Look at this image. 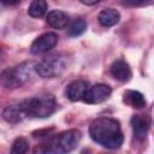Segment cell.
<instances>
[{
  "instance_id": "1",
  "label": "cell",
  "mask_w": 154,
  "mask_h": 154,
  "mask_svg": "<svg viewBox=\"0 0 154 154\" xmlns=\"http://www.w3.org/2000/svg\"><path fill=\"white\" fill-rule=\"evenodd\" d=\"M89 135L94 142L108 149H118L124 141L118 120L109 117L94 119L89 126Z\"/></svg>"
},
{
  "instance_id": "2",
  "label": "cell",
  "mask_w": 154,
  "mask_h": 154,
  "mask_svg": "<svg viewBox=\"0 0 154 154\" xmlns=\"http://www.w3.org/2000/svg\"><path fill=\"white\" fill-rule=\"evenodd\" d=\"M82 138V134L77 129H70L63 131L53 137H51L47 142L42 143L41 147L36 148L35 152L41 153H52V154H63L73 150Z\"/></svg>"
},
{
  "instance_id": "3",
  "label": "cell",
  "mask_w": 154,
  "mask_h": 154,
  "mask_svg": "<svg viewBox=\"0 0 154 154\" xmlns=\"http://www.w3.org/2000/svg\"><path fill=\"white\" fill-rule=\"evenodd\" d=\"M25 117L47 118L57 109V101L52 94H41L20 101Z\"/></svg>"
},
{
  "instance_id": "4",
  "label": "cell",
  "mask_w": 154,
  "mask_h": 154,
  "mask_svg": "<svg viewBox=\"0 0 154 154\" xmlns=\"http://www.w3.org/2000/svg\"><path fill=\"white\" fill-rule=\"evenodd\" d=\"M35 65L32 61L22 63L14 67H8L1 73V85L7 89H16L24 85L32 77L35 70Z\"/></svg>"
},
{
  "instance_id": "5",
  "label": "cell",
  "mask_w": 154,
  "mask_h": 154,
  "mask_svg": "<svg viewBox=\"0 0 154 154\" xmlns=\"http://www.w3.org/2000/svg\"><path fill=\"white\" fill-rule=\"evenodd\" d=\"M69 58L64 54H53L38 61L35 65V70L42 78H54L69 67Z\"/></svg>"
},
{
  "instance_id": "6",
  "label": "cell",
  "mask_w": 154,
  "mask_h": 154,
  "mask_svg": "<svg viewBox=\"0 0 154 154\" xmlns=\"http://www.w3.org/2000/svg\"><path fill=\"white\" fill-rule=\"evenodd\" d=\"M111 93H112V89L109 85L103 84V83H97V84H94L93 87L88 88V90L83 97V101L87 103H90V105L101 103L109 97Z\"/></svg>"
},
{
  "instance_id": "7",
  "label": "cell",
  "mask_w": 154,
  "mask_h": 154,
  "mask_svg": "<svg viewBox=\"0 0 154 154\" xmlns=\"http://www.w3.org/2000/svg\"><path fill=\"white\" fill-rule=\"evenodd\" d=\"M58 35L55 32H46L35 38L31 43L30 51L32 54H41L51 51L58 42Z\"/></svg>"
},
{
  "instance_id": "8",
  "label": "cell",
  "mask_w": 154,
  "mask_h": 154,
  "mask_svg": "<svg viewBox=\"0 0 154 154\" xmlns=\"http://www.w3.org/2000/svg\"><path fill=\"white\" fill-rule=\"evenodd\" d=\"M131 126L135 140L143 141L146 140L150 128V118L146 114H135L131 118Z\"/></svg>"
},
{
  "instance_id": "9",
  "label": "cell",
  "mask_w": 154,
  "mask_h": 154,
  "mask_svg": "<svg viewBox=\"0 0 154 154\" xmlns=\"http://www.w3.org/2000/svg\"><path fill=\"white\" fill-rule=\"evenodd\" d=\"M109 72L112 77L119 82H129L132 77L131 67L124 59H116L109 67Z\"/></svg>"
},
{
  "instance_id": "10",
  "label": "cell",
  "mask_w": 154,
  "mask_h": 154,
  "mask_svg": "<svg viewBox=\"0 0 154 154\" xmlns=\"http://www.w3.org/2000/svg\"><path fill=\"white\" fill-rule=\"evenodd\" d=\"M88 82L83 81V79H76V81H72L71 83H69L66 85V89H65V96L72 101V102H76V101H79V100H83L87 90H88Z\"/></svg>"
},
{
  "instance_id": "11",
  "label": "cell",
  "mask_w": 154,
  "mask_h": 154,
  "mask_svg": "<svg viewBox=\"0 0 154 154\" xmlns=\"http://www.w3.org/2000/svg\"><path fill=\"white\" fill-rule=\"evenodd\" d=\"M2 118L7 123L16 124V123L22 122L26 117L24 114V111L22 108L20 102H17V103H13V105H8V106H6L4 108V111H2Z\"/></svg>"
},
{
  "instance_id": "12",
  "label": "cell",
  "mask_w": 154,
  "mask_h": 154,
  "mask_svg": "<svg viewBox=\"0 0 154 154\" xmlns=\"http://www.w3.org/2000/svg\"><path fill=\"white\" fill-rule=\"evenodd\" d=\"M47 23L54 29H65L70 22L69 14L60 10H53L47 14Z\"/></svg>"
},
{
  "instance_id": "13",
  "label": "cell",
  "mask_w": 154,
  "mask_h": 154,
  "mask_svg": "<svg viewBox=\"0 0 154 154\" xmlns=\"http://www.w3.org/2000/svg\"><path fill=\"white\" fill-rule=\"evenodd\" d=\"M123 100L126 105H129L132 108H137V109L144 108L147 105L144 95L137 90H125L123 95Z\"/></svg>"
},
{
  "instance_id": "14",
  "label": "cell",
  "mask_w": 154,
  "mask_h": 154,
  "mask_svg": "<svg viewBox=\"0 0 154 154\" xmlns=\"http://www.w3.org/2000/svg\"><path fill=\"white\" fill-rule=\"evenodd\" d=\"M97 19L102 26L109 28L118 24V22L120 20V13L114 8H105L99 13Z\"/></svg>"
},
{
  "instance_id": "15",
  "label": "cell",
  "mask_w": 154,
  "mask_h": 154,
  "mask_svg": "<svg viewBox=\"0 0 154 154\" xmlns=\"http://www.w3.org/2000/svg\"><path fill=\"white\" fill-rule=\"evenodd\" d=\"M47 8L48 5L46 0H34L28 8V13L32 18H41L47 12Z\"/></svg>"
},
{
  "instance_id": "16",
  "label": "cell",
  "mask_w": 154,
  "mask_h": 154,
  "mask_svg": "<svg viewBox=\"0 0 154 154\" xmlns=\"http://www.w3.org/2000/svg\"><path fill=\"white\" fill-rule=\"evenodd\" d=\"M85 30H87V22L83 18H77L70 25V28H69V35L70 36H79Z\"/></svg>"
},
{
  "instance_id": "17",
  "label": "cell",
  "mask_w": 154,
  "mask_h": 154,
  "mask_svg": "<svg viewBox=\"0 0 154 154\" xmlns=\"http://www.w3.org/2000/svg\"><path fill=\"white\" fill-rule=\"evenodd\" d=\"M28 148H29V143H28L26 138L18 137V138L14 140V142L12 144L11 153H13V154H24V153L28 152Z\"/></svg>"
},
{
  "instance_id": "18",
  "label": "cell",
  "mask_w": 154,
  "mask_h": 154,
  "mask_svg": "<svg viewBox=\"0 0 154 154\" xmlns=\"http://www.w3.org/2000/svg\"><path fill=\"white\" fill-rule=\"evenodd\" d=\"M152 0H122V4L126 7H136L149 4Z\"/></svg>"
},
{
  "instance_id": "19",
  "label": "cell",
  "mask_w": 154,
  "mask_h": 154,
  "mask_svg": "<svg viewBox=\"0 0 154 154\" xmlns=\"http://www.w3.org/2000/svg\"><path fill=\"white\" fill-rule=\"evenodd\" d=\"M83 5H87V6H93V5H95V4H99V2H101L102 0H79Z\"/></svg>"
},
{
  "instance_id": "20",
  "label": "cell",
  "mask_w": 154,
  "mask_h": 154,
  "mask_svg": "<svg viewBox=\"0 0 154 154\" xmlns=\"http://www.w3.org/2000/svg\"><path fill=\"white\" fill-rule=\"evenodd\" d=\"M20 0H1V2L4 4V5H8V6H11V5H16V4H18Z\"/></svg>"
}]
</instances>
